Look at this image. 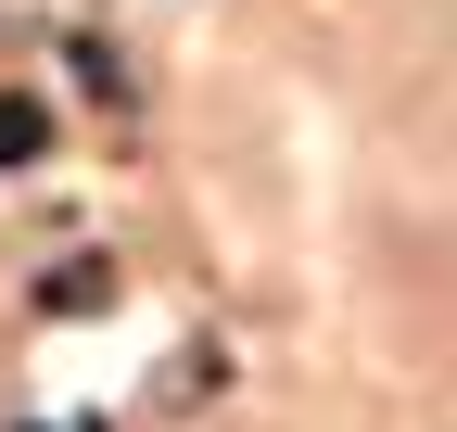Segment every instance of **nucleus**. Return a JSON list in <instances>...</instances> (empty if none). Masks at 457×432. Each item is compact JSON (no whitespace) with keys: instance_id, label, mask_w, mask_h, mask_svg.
I'll return each mask as SVG.
<instances>
[{"instance_id":"1","label":"nucleus","mask_w":457,"mask_h":432,"mask_svg":"<svg viewBox=\"0 0 457 432\" xmlns=\"http://www.w3.org/2000/svg\"><path fill=\"white\" fill-rule=\"evenodd\" d=\"M51 140V115H38V102L26 89H0V166H26V153Z\"/></svg>"}]
</instances>
